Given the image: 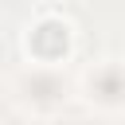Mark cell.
I'll list each match as a JSON object with an SVG mask.
<instances>
[{"label": "cell", "instance_id": "cell-1", "mask_svg": "<svg viewBox=\"0 0 125 125\" xmlns=\"http://www.w3.org/2000/svg\"><path fill=\"white\" fill-rule=\"evenodd\" d=\"M35 47H39L43 55H59V51L66 47V31H62L59 23H43V27L35 31Z\"/></svg>", "mask_w": 125, "mask_h": 125}]
</instances>
